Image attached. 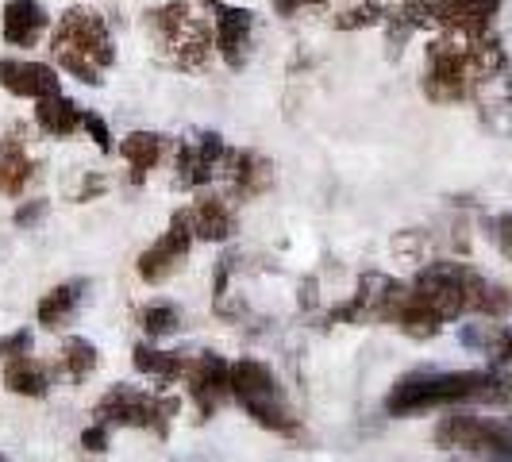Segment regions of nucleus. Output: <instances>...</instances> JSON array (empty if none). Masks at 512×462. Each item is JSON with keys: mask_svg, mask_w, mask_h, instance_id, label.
<instances>
[{"mask_svg": "<svg viewBox=\"0 0 512 462\" xmlns=\"http://www.w3.org/2000/svg\"><path fill=\"white\" fill-rule=\"evenodd\" d=\"M497 12H501V0H443L436 8V27H443L447 35L478 39L493 31Z\"/></svg>", "mask_w": 512, "mask_h": 462, "instance_id": "obj_14", "label": "nucleus"}, {"mask_svg": "<svg viewBox=\"0 0 512 462\" xmlns=\"http://www.w3.org/2000/svg\"><path fill=\"white\" fill-rule=\"evenodd\" d=\"M97 362H101V355H97V347L89 343V339H81V335H70L62 347H58V359H54V370L66 378V382H85L93 370H97Z\"/></svg>", "mask_w": 512, "mask_h": 462, "instance_id": "obj_25", "label": "nucleus"}, {"mask_svg": "<svg viewBox=\"0 0 512 462\" xmlns=\"http://www.w3.org/2000/svg\"><path fill=\"white\" fill-rule=\"evenodd\" d=\"M224 170L231 174V185H235V193H239L243 201L262 197V193L274 185V162L262 158L258 151H231Z\"/></svg>", "mask_w": 512, "mask_h": 462, "instance_id": "obj_16", "label": "nucleus"}, {"mask_svg": "<svg viewBox=\"0 0 512 462\" xmlns=\"http://www.w3.org/2000/svg\"><path fill=\"white\" fill-rule=\"evenodd\" d=\"M27 181H31V158H27V151L16 139L0 143V193L20 197L27 189Z\"/></svg>", "mask_w": 512, "mask_h": 462, "instance_id": "obj_26", "label": "nucleus"}, {"mask_svg": "<svg viewBox=\"0 0 512 462\" xmlns=\"http://www.w3.org/2000/svg\"><path fill=\"white\" fill-rule=\"evenodd\" d=\"M0 462H8V459H4V455H0Z\"/></svg>", "mask_w": 512, "mask_h": 462, "instance_id": "obj_38", "label": "nucleus"}, {"mask_svg": "<svg viewBox=\"0 0 512 462\" xmlns=\"http://www.w3.org/2000/svg\"><path fill=\"white\" fill-rule=\"evenodd\" d=\"M320 4H328V0H270V8H274L278 16H293V12H301V8H320Z\"/></svg>", "mask_w": 512, "mask_h": 462, "instance_id": "obj_35", "label": "nucleus"}, {"mask_svg": "<svg viewBox=\"0 0 512 462\" xmlns=\"http://www.w3.org/2000/svg\"><path fill=\"white\" fill-rule=\"evenodd\" d=\"M131 362H135L139 374H147V378H154V382H162V385L181 382L185 370H189V359H185L181 351H158L151 343H135Z\"/></svg>", "mask_w": 512, "mask_h": 462, "instance_id": "obj_21", "label": "nucleus"}, {"mask_svg": "<svg viewBox=\"0 0 512 462\" xmlns=\"http://www.w3.org/2000/svg\"><path fill=\"white\" fill-rule=\"evenodd\" d=\"M0 89L24 101H47L62 93V77L47 62H24V58H0Z\"/></svg>", "mask_w": 512, "mask_h": 462, "instance_id": "obj_12", "label": "nucleus"}, {"mask_svg": "<svg viewBox=\"0 0 512 462\" xmlns=\"http://www.w3.org/2000/svg\"><path fill=\"white\" fill-rule=\"evenodd\" d=\"M147 35H151L154 51L170 66L189 70V74L208 70V62L216 54L212 27L201 16H193V8L185 0H166V4L147 8Z\"/></svg>", "mask_w": 512, "mask_h": 462, "instance_id": "obj_4", "label": "nucleus"}, {"mask_svg": "<svg viewBox=\"0 0 512 462\" xmlns=\"http://www.w3.org/2000/svg\"><path fill=\"white\" fill-rule=\"evenodd\" d=\"M81 120H85V108H77V101L70 97H47V101H35V124L54 135V139H66V135H74L81 128Z\"/></svg>", "mask_w": 512, "mask_h": 462, "instance_id": "obj_22", "label": "nucleus"}, {"mask_svg": "<svg viewBox=\"0 0 512 462\" xmlns=\"http://www.w3.org/2000/svg\"><path fill=\"white\" fill-rule=\"evenodd\" d=\"M251 31H255V12L251 8H235L220 4L212 16V35H216V51L231 70H243L247 47H251Z\"/></svg>", "mask_w": 512, "mask_h": 462, "instance_id": "obj_13", "label": "nucleus"}, {"mask_svg": "<svg viewBox=\"0 0 512 462\" xmlns=\"http://www.w3.org/2000/svg\"><path fill=\"white\" fill-rule=\"evenodd\" d=\"M104 189H108V181H104L101 174H85V178H81V185H77L74 201H77V205H81V201H93V197H101Z\"/></svg>", "mask_w": 512, "mask_h": 462, "instance_id": "obj_34", "label": "nucleus"}, {"mask_svg": "<svg viewBox=\"0 0 512 462\" xmlns=\"http://www.w3.org/2000/svg\"><path fill=\"white\" fill-rule=\"evenodd\" d=\"M228 143H224V135H216V131H201L193 143H181L178 147V158H174V185L178 189H201L208 181L216 178L224 166H228Z\"/></svg>", "mask_w": 512, "mask_h": 462, "instance_id": "obj_10", "label": "nucleus"}, {"mask_svg": "<svg viewBox=\"0 0 512 462\" xmlns=\"http://www.w3.org/2000/svg\"><path fill=\"white\" fill-rule=\"evenodd\" d=\"M443 0H401L393 12H389V20H385V31H389V47L401 54L405 47V39H409L412 31H420V27H432L436 24V8Z\"/></svg>", "mask_w": 512, "mask_h": 462, "instance_id": "obj_20", "label": "nucleus"}, {"mask_svg": "<svg viewBox=\"0 0 512 462\" xmlns=\"http://www.w3.org/2000/svg\"><path fill=\"white\" fill-rule=\"evenodd\" d=\"M462 343L478 347L497 366H512V324H466Z\"/></svg>", "mask_w": 512, "mask_h": 462, "instance_id": "obj_24", "label": "nucleus"}, {"mask_svg": "<svg viewBox=\"0 0 512 462\" xmlns=\"http://www.w3.org/2000/svg\"><path fill=\"white\" fill-rule=\"evenodd\" d=\"M512 401V378L501 370H420L405 374L385 393V412L409 420L420 412L459 409V405H501Z\"/></svg>", "mask_w": 512, "mask_h": 462, "instance_id": "obj_1", "label": "nucleus"}, {"mask_svg": "<svg viewBox=\"0 0 512 462\" xmlns=\"http://www.w3.org/2000/svg\"><path fill=\"white\" fill-rule=\"evenodd\" d=\"M208 8H220V4H224V0H205Z\"/></svg>", "mask_w": 512, "mask_h": 462, "instance_id": "obj_36", "label": "nucleus"}, {"mask_svg": "<svg viewBox=\"0 0 512 462\" xmlns=\"http://www.w3.org/2000/svg\"><path fill=\"white\" fill-rule=\"evenodd\" d=\"M181 401L178 397H166V393H151V389H139V385H108L101 393V401L93 405V420L104 428H143L151 436L166 439L170 436V424L178 420Z\"/></svg>", "mask_w": 512, "mask_h": 462, "instance_id": "obj_6", "label": "nucleus"}, {"mask_svg": "<svg viewBox=\"0 0 512 462\" xmlns=\"http://www.w3.org/2000/svg\"><path fill=\"white\" fill-rule=\"evenodd\" d=\"M162 151H166V139L154 131H131L120 139V158L131 166V185H143L151 178V170L162 162Z\"/></svg>", "mask_w": 512, "mask_h": 462, "instance_id": "obj_19", "label": "nucleus"}, {"mask_svg": "<svg viewBox=\"0 0 512 462\" xmlns=\"http://www.w3.org/2000/svg\"><path fill=\"white\" fill-rule=\"evenodd\" d=\"M405 293H409V282H393L385 274H362L351 301L332 308V320L339 324H393L397 308L405 305Z\"/></svg>", "mask_w": 512, "mask_h": 462, "instance_id": "obj_8", "label": "nucleus"}, {"mask_svg": "<svg viewBox=\"0 0 512 462\" xmlns=\"http://www.w3.org/2000/svg\"><path fill=\"white\" fill-rule=\"evenodd\" d=\"M486 231L489 239H493V247L512 262V216H493V220H486Z\"/></svg>", "mask_w": 512, "mask_h": 462, "instance_id": "obj_30", "label": "nucleus"}, {"mask_svg": "<svg viewBox=\"0 0 512 462\" xmlns=\"http://www.w3.org/2000/svg\"><path fill=\"white\" fill-rule=\"evenodd\" d=\"M51 54L58 58V70H66L85 85H101L104 70H112L116 62L112 31L104 24V16L85 4H74L58 16L51 31Z\"/></svg>", "mask_w": 512, "mask_h": 462, "instance_id": "obj_3", "label": "nucleus"}, {"mask_svg": "<svg viewBox=\"0 0 512 462\" xmlns=\"http://www.w3.org/2000/svg\"><path fill=\"white\" fill-rule=\"evenodd\" d=\"M47 24H51V12L39 0H8L4 16H0V31H4L8 47H35Z\"/></svg>", "mask_w": 512, "mask_h": 462, "instance_id": "obj_15", "label": "nucleus"}, {"mask_svg": "<svg viewBox=\"0 0 512 462\" xmlns=\"http://www.w3.org/2000/svg\"><path fill=\"white\" fill-rule=\"evenodd\" d=\"M47 201H27V205H20L16 208V216H12V220H16V228H31V224H39V220H43V216H47Z\"/></svg>", "mask_w": 512, "mask_h": 462, "instance_id": "obj_33", "label": "nucleus"}, {"mask_svg": "<svg viewBox=\"0 0 512 462\" xmlns=\"http://www.w3.org/2000/svg\"><path fill=\"white\" fill-rule=\"evenodd\" d=\"M505 47L489 31L478 39L466 35H439L424 51V97L436 104H459L474 93L478 81L505 70Z\"/></svg>", "mask_w": 512, "mask_h": 462, "instance_id": "obj_2", "label": "nucleus"}, {"mask_svg": "<svg viewBox=\"0 0 512 462\" xmlns=\"http://www.w3.org/2000/svg\"><path fill=\"white\" fill-rule=\"evenodd\" d=\"M4 389L16 397H47L51 393V374L39 359H12L4 362Z\"/></svg>", "mask_w": 512, "mask_h": 462, "instance_id": "obj_23", "label": "nucleus"}, {"mask_svg": "<svg viewBox=\"0 0 512 462\" xmlns=\"http://www.w3.org/2000/svg\"><path fill=\"white\" fill-rule=\"evenodd\" d=\"M436 447L443 451H462L474 459L489 462H512V424L493 420V416H474V412L451 409L436 424Z\"/></svg>", "mask_w": 512, "mask_h": 462, "instance_id": "obj_7", "label": "nucleus"}, {"mask_svg": "<svg viewBox=\"0 0 512 462\" xmlns=\"http://www.w3.org/2000/svg\"><path fill=\"white\" fill-rule=\"evenodd\" d=\"M385 20H389L385 0H359V4H351V8H343L335 16V27L339 31H359V27H374V24H385Z\"/></svg>", "mask_w": 512, "mask_h": 462, "instance_id": "obj_27", "label": "nucleus"}, {"mask_svg": "<svg viewBox=\"0 0 512 462\" xmlns=\"http://www.w3.org/2000/svg\"><path fill=\"white\" fill-rule=\"evenodd\" d=\"M189 224H193V235L205 239V243H228L231 231H235V212L224 197L205 193V197H197V205L189 208Z\"/></svg>", "mask_w": 512, "mask_h": 462, "instance_id": "obj_17", "label": "nucleus"}, {"mask_svg": "<svg viewBox=\"0 0 512 462\" xmlns=\"http://www.w3.org/2000/svg\"><path fill=\"white\" fill-rule=\"evenodd\" d=\"M193 224H189V212H174L170 216V228L154 239L151 247L139 255V278L147 285H162L170 274H178L185 266V258L193 251Z\"/></svg>", "mask_w": 512, "mask_h": 462, "instance_id": "obj_9", "label": "nucleus"}, {"mask_svg": "<svg viewBox=\"0 0 512 462\" xmlns=\"http://www.w3.org/2000/svg\"><path fill=\"white\" fill-rule=\"evenodd\" d=\"M181 316L174 305H166V301H158V305H147L143 308V328L151 339H166L170 332H178Z\"/></svg>", "mask_w": 512, "mask_h": 462, "instance_id": "obj_28", "label": "nucleus"}, {"mask_svg": "<svg viewBox=\"0 0 512 462\" xmlns=\"http://www.w3.org/2000/svg\"><path fill=\"white\" fill-rule=\"evenodd\" d=\"M31 343H35V335L27 332V328L0 335V362H12V359H24V355H31Z\"/></svg>", "mask_w": 512, "mask_h": 462, "instance_id": "obj_29", "label": "nucleus"}, {"mask_svg": "<svg viewBox=\"0 0 512 462\" xmlns=\"http://www.w3.org/2000/svg\"><path fill=\"white\" fill-rule=\"evenodd\" d=\"M185 385H189V397L201 412V420H208L231 397V366L212 351L193 355L189 370H185Z\"/></svg>", "mask_w": 512, "mask_h": 462, "instance_id": "obj_11", "label": "nucleus"}, {"mask_svg": "<svg viewBox=\"0 0 512 462\" xmlns=\"http://www.w3.org/2000/svg\"><path fill=\"white\" fill-rule=\"evenodd\" d=\"M81 128L89 131V139L97 143V151H112V131H108V124H104L97 112H85V120H81Z\"/></svg>", "mask_w": 512, "mask_h": 462, "instance_id": "obj_32", "label": "nucleus"}, {"mask_svg": "<svg viewBox=\"0 0 512 462\" xmlns=\"http://www.w3.org/2000/svg\"><path fill=\"white\" fill-rule=\"evenodd\" d=\"M231 397L243 405V412L255 420L258 428L274 432V436L297 439L301 436V420L293 416L285 401L282 382L274 378V370L258 359H243L231 366Z\"/></svg>", "mask_w": 512, "mask_h": 462, "instance_id": "obj_5", "label": "nucleus"}, {"mask_svg": "<svg viewBox=\"0 0 512 462\" xmlns=\"http://www.w3.org/2000/svg\"><path fill=\"white\" fill-rule=\"evenodd\" d=\"M509 89H512V74H509Z\"/></svg>", "mask_w": 512, "mask_h": 462, "instance_id": "obj_37", "label": "nucleus"}, {"mask_svg": "<svg viewBox=\"0 0 512 462\" xmlns=\"http://www.w3.org/2000/svg\"><path fill=\"white\" fill-rule=\"evenodd\" d=\"M85 289H89V282L85 278H74V282H62L54 285V289H47L43 293V301H39V324L47 328V332H58V328H66L70 320H74L77 305H81V297H85Z\"/></svg>", "mask_w": 512, "mask_h": 462, "instance_id": "obj_18", "label": "nucleus"}, {"mask_svg": "<svg viewBox=\"0 0 512 462\" xmlns=\"http://www.w3.org/2000/svg\"><path fill=\"white\" fill-rule=\"evenodd\" d=\"M108 443H112V428H104V424H97V420L81 432V447H85L89 455H104V451H108Z\"/></svg>", "mask_w": 512, "mask_h": 462, "instance_id": "obj_31", "label": "nucleus"}]
</instances>
